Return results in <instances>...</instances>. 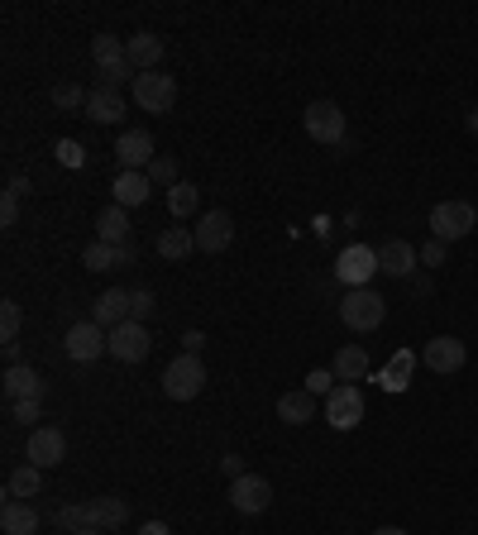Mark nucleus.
<instances>
[{"instance_id":"f257e3e1","label":"nucleus","mask_w":478,"mask_h":535,"mask_svg":"<svg viewBox=\"0 0 478 535\" xmlns=\"http://www.w3.org/2000/svg\"><path fill=\"white\" fill-rule=\"evenodd\" d=\"M130 521V502L125 497H91V502H77V507H63L58 512V526L63 531H87V526H96V531H120Z\"/></svg>"},{"instance_id":"f03ea898","label":"nucleus","mask_w":478,"mask_h":535,"mask_svg":"<svg viewBox=\"0 0 478 535\" xmlns=\"http://www.w3.org/2000/svg\"><path fill=\"white\" fill-rule=\"evenodd\" d=\"M340 321H345V330H354V335H369V330H378V325L388 321V301L378 297L373 287H354V292H345V301H340Z\"/></svg>"},{"instance_id":"7ed1b4c3","label":"nucleus","mask_w":478,"mask_h":535,"mask_svg":"<svg viewBox=\"0 0 478 535\" xmlns=\"http://www.w3.org/2000/svg\"><path fill=\"white\" fill-rule=\"evenodd\" d=\"M91 63L101 72V86H115V91H120V82L134 86V77H139L130 67L125 39H115V34H96V39H91Z\"/></svg>"},{"instance_id":"20e7f679","label":"nucleus","mask_w":478,"mask_h":535,"mask_svg":"<svg viewBox=\"0 0 478 535\" xmlns=\"http://www.w3.org/2000/svg\"><path fill=\"white\" fill-rule=\"evenodd\" d=\"M130 101L144 115H168L177 106V77H168V72H139L130 86Z\"/></svg>"},{"instance_id":"39448f33","label":"nucleus","mask_w":478,"mask_h":535,"mask_svg":"<svg viewBox=\"0 0 478 535\" xmlns=\"http://www.w3.org/2000/svg\"><path fill=\"white\" fill-rule=\"evenodd\" d=\"M474 225H478V206H469V201H440V206H431V239H440V244L469 239Z\"/></svg>"},{"instance_id":"423d86ee","label":"nucleus","mask_w":478,"mask_h":535,"mask_svg":"<svg viewBox=\"0 0 478 535\" xmlns=\"http://www.w3.org/2000/svg\"><path fill=\"white\" fill-rule=\"evenodd\" d=\"M201 387H206V364L196 354H177L173 364L163 368V397L192 402V397H201Z\"/></svg>"},{"instance_id":"0eeeda50","label":"nucleus","mask_w":478,"mask_h":535,"mask_svg":"<svg viewBox=\"0 0 478 535\" xmlns=\"http://www.w3.org/2000/svg\"><path fill=\"white\" fill-rule=\"evenodd\" d=\"M302 129L316 144L340 149V144H345V110L335 106V101H311V106L302 110Z\"/></svg>"},{"instance_id":"6e6552de","label":"nucleus","mask_w":478,"mask_h":535,"mask_svg":"<svg viewBox=\"0 0 478 535\" xmlns=\"http://www.w3.org/2000/svg\"><path fill=\"white\" fill-rule=\"evenodd\" d=\"M373 273H378V249L373 244H345L340 258H335V278L345 282L349 292L354 287H373Z\"/></svg>"},{"instance_id":"1a4fd4ad","label":"nucleus","mask_w":478,"mask_h":535,"mask_svg":"<svg viewBox=\"0 0 478 535\" xmlns=\"http://www.w3.org/2000/svg\"><path fill=\"white\" fill-rule=\"evenodd\" d=\"M110 354V330H101L96 321L67 325V359L72 364H96Z\"/></svg>"},{"instance_id":"9d476101","label":"nucleus","mask_w":478,"mask_h":535,"mask_svg":"<svg viewBox=\"0 0 478 535\" xmlns=\"http://www.w3.org/2000/svg\"><path fill=\"white\" fill-rule=\"evenodd\" d=\"M67 459V435L58 426H34L29 440H24V464L34 469H58Z\"/></svg>"},{"instance_id":"9b49d317","label":"nucleus","mask_w":478,"mask_h":535,"mask_svg":"<svg viewBox=\"0 0 478 535\" xmlns=\"http://www.w3.org/2000/svg\"><path fill=\"white\" fill-rule=\"evenodd\" d=\"M149 349H153V340H149V330H144V321H125L110 330V359H115V364H144Z\"/></svg>"},{"instance_id":"f8f14e48","label":"nucleus","mask_w":478,"mask_h":535,"mask_svg":"<svg viewBox=\"0 0 478 535\" xmlns=\"http://www.w3.org/2000/svg\"><path fill=\"white\" fill-rule=\"evenodd\" d=\"M326 421L335 430H354L364 421V392H359V383H335V392L326 397Z\"/></svg>"},{"instance_id":"ddd939ff","label":"nucleus","mask_w":478,"mask_h":535,"mask_svg":"<svg viewBox=\"0 0 478 535\" xmlns=\"http://www.w3.org/2000/svg\"><path fill=\"white\" fill-rule=\"evenodd\" d=\"M230 507H235L239 516H259L273 507V483L268 478H259V473H244V478H235L230 483Z\"/></svg>"},{"instance_id":"4468645a","label":"nucleus","mask_w":478,"mask_h":535,"mask_svg":"<svg viewBox=\"0 0 478 535\" xmlns=\"http://www.w3.org/2000/svg\"><path fill=\"white\" fill-rule=\"evenodd\" d=\"M196 254H220V249H230V239H235V215L230 211H206L196 220Z\"/></svg>"},{"instance_id":"2eb2a0df","label":"nucleus","mask_w":478,"mask_h":535,"mask_svg":"<svg viewBox=\"0 0 478 535\" xmlns=\"http://www.w3.org/2000/svg\"><path fill=\"white\" fill-rule=\"evenodd\" d=\"M421 364L445 378V373H459V368L469 364V349H464V340H455V335H435V340H426V349H421Z\"/></svg>"},{"instance_id":"dca6fc26","label":"nucleus","mask_w":478,"mask_h":535,"mask_svg":"<svg viewBox=\"0 0 478 535\" xmlns=\"http://www.w3.org/2000/svg\"><path fill=\"white\" fill-rule=\"evenodd\" d=\"M115 163H120V172H149V163H153L149 129H125V134L115 139Z\"/></svg>"},{"instance_id":"f3484780","label":"nucleus","mask_w":478,"mask_h":535,"mask_svg":"<svg viewBox=\"0 0 478 535\" xmlns=\"http://www.w3.org/2000/svg\"><path fill=\"white\" fill-rule=\"evenodd\" d=\"M91 321L101 325V330H115V325L134 321V292H125V287H106L101 297L91 301Z\"/></svg>"},{"instance_id":"a211bd4d","label":"nucleus","mask_w":478,"mask_h":535,"mask_svg":"<svg viewBox=\"0 0 478 535\" xmlns=\"http://www.w3.org/2000/svg\"><path fill=\"white\" fill-rule=\"evenodd\" d=\"M125 106H130V101H125L115 86H101V82H96V86H91L87 110H82V115H87L91 125H120V120H125Z\"/></svg>"},{"instance_id":"6ab92c4d","label":"nucleus","mask_w":478,"mask_h":535,"mask_svg":"<svg viewBox=\"0 0 478 535\" xmlns=\"http://www.w3.org/2000/svg\"><path fill=\"white\" fill-rule=\"evenodd\" d=\"M416 263H421V249L407 244V239H388V244H378V273H388V278H412Z\"/></svg>"},{"instance_id":"aec40b11","label":"nucleus","mask_w":478,"mask_h":535,"mask_svg":"<svg viewBox=\"0 0 478 535\" xmlns=\"http://www.w3.org/2000/svg\"><path fill=\"white\" fill-rule=\"evenodd\" d=\"M0 392H5V402H29V397H44V378L29 364H10L0 378Z\"/></svg>"},{"instance_id":"412c9836","label":"nucleus","mask_w":478,"mask_h":535,"mask_svg":"<svg viewBox=\"0 0 478 535\" xmlns=\"http://www.w3.org/2000/svg\"><path fill=\"white\" fill-rule=\"evenodd\" d=\"M340 383H364L373 373V359L364 344H345V349H335V368H330Z\"/></svg>"},{"instance_id":"4be33fe9","label":"nucleus","mask_w":478,"mask_h":535,"mask_svg":"<svg viewBox=\"0 0 478 535\" xmlns=\"http://www.w3.org/2000/svg\"><path fill=\"white\" fill-rule=\"evenodd\" d=\"M125 53H130L134 72H158V63H163V39L149 34V29H139L134 39H125Z\"/></svg>"},{"instance_id":"5701e85b","label":"nucleus","mask_w":478,"mask_h":535,"mask_svg":"<svg viewBox=\"0 0 478 535\" xmlns=\"http://www.w3.org/2000/svg\"><path fill=\"white\" fill-rule=\"evenodd\" d=\"M153 192L149 172H120L115 177V187H110V196H115V206H125V211H134V206H144Z\"/></svg>"},{"instance_id":"b1692460","label":"nucleus","mask_w":478,"mask_h":535,"mask_svg":"<svg viewBox=\"0 0 478 535\" xmlns=\"http://www.w3.org/2000/svg\"><path fill=\"white\" fill-rule=\"evenodd\" d=\"M96 239H101V244H110V249L130 244V215H125V206H115V201H110L106 211L96 215Z\"/></svg>"},{"instance_id":"393cba45","label":"nucleus","mask_w":478,"mask_h":535,"mask_svg":"<svg viewBox=\"0 0 478 535\" xmlns=\"http://www.w3.org/2000/svg\"><path fill=\"white\" fill-rule=\"evenodd\" d=\"M0 531L5 535H34L39 531V512H34L29 502H15V497H10V502L0 507Z\"/></svg>"},{"instance_id":"a878e982","label":"nucleus","mask_w":478,"mask_h":535,"mask_svg":"<svg viewBox=\"0 0 478 535\" xmlns=\"http://www.w3.org/2000/svg\"><path fill=\"white\" fill-rule=\"evenodd\" d=\"M278 421H287V426H306V421H316V397L311 392H283L278 397Z\"/></svg>"},{"instance_id":"bb28decb","label":"nucleus","mask_w":478,"mask_h":535,"mask_svg":"<svg viewBox=\"0 0 478 535\" xmlns=\"http://www.w3.org/2000/svg\"><path fill=\"white\" fill-rule=\"evenodd\" d=\"M39 488H44V469H34V464H20V469H10V478H5V493L15 497V502L39 497Z\"/></svg>"},{"instance_id":"cd10ccee","label":"nucleus","mask_w":478,"mask_h":535,"mask_svg":"<svg viewBox=\"0 0 478 535\" xmlns=\"http://www.w3.org/2000/svg\"><path fill=\"white\" fill-rule=\"evenodd\" d=\"M192 254H196V235H192V230L173 225V230H163V235H158V258L182 263V258H192Z\"/></svg>"},{"instance_id":"c85d7f7f","label":"nucleus","mask_w":478,"mask_h":535,"mask_svg":"<svg viewBox=\"0 0 478 535\" xmlns=\"http://www.w3.org/2000/svg\"><path fill=\"white\" fill-rule=\"evenodd\" d=\"M196 206H201V192H196L192 182H177V187H168V211L177 215V225H182L187 215H196Z\"/></svg>"},{"instance_id":"c756f323","label":"nucleus","mask_w":478,"mask_h":535,"mask_svg":"<svg viewBox=\"0 0 478 535\" xmlns=\"http://www.w3.org/2000/svg\"><path fill=\"white\" fill-rule=\"evenodd\" d=\"M24 192H29V177H10V187H5V196H0V225H5V230L20 220V196Z\"/></svg>"},{"instance_id":"7c9ffc66","label":"nucleus","mask_w":478,"mask_h":535,"mask_svg":"<svg viewBox=\"0 0 478 535\" xmlns=\"http://www.w3.org/2000/svg\"><path fill=\"white\" fill-rule=\"evenodd\" d=\"M20 325H24V311L20 301H0V344H20Z\"/></svg>"},{"instance_id":"2f4dec72","label":"nucleus","mask_w":478,"mask_h":535,"mask_svg":"<svg viewBox=\"0 0 478 535\" xmlns=\"http://www.w3.org/2000/svg\"><path fill=\"white\" fill-rule=\"evenodd\" d=\"M82 268H87V273H106V268H120V254H115L110 244H101V239H96V244H87V249H82Z\"/></svg>"},{"instance_id":"473e14b6","label":"nucleus","mask_w":478,"mask_h":535,"mask_svg":"<svg viewBox=\"0 0 478 535\" xmlns=\"http://www.w3.org/2000/svg\"><path fill=\"white\" fill-rule=\"evenodd\" d=\"M87 96H91V91H82L77 82L53 86V106H58V110H87Z\"/></svg>"},{"instance_id":"72a5a7b5","label":"nucleus","mask_w":478,"mask_h":535,"mask_svg":"<svg viewBox=\"0 0 478 535\" xmlns=\"http://www.w3.org/2000/svg\"><path fill=\"white\" fill-rule=\"evenodd\" d=\"M335 383H340V378H335L330 368H311V373H306V392H311V397H330Z\"/></svg>"},{"instance_id":"f704fd0d","label":"nucleus","mask_w":478,"mask_h":535,"mask_svg":"<svg viewBox=\"0 0 478 535\" xmlns=\"http://www.w3.org/2000/svg\"><path fill=\"white\" fill-rule=\"evenodd\" d=\"M149 182L177 187V163H173V158H153V163H149Z\"/></svg>"},{"instance_id":"c9c22d12","label":"nucleus","mask_w":478,"mask_h":535,"mask_svg":"<svg viewBox=\"0 0 478 535\" xmlns=\"http://www.w3.org/2000/svg\"><path fill=\"white\" fill-rule=\"evenodd\" d=\"M412 368H416V354L412 349H397V354H392V364H388V373L392 378H402V383H412Z\"/></svg>"},{"instance_id":"e433bc0d","label":"nucleus","mask_w":478,"mask_h":535,"mask_svg":"<svg viewBox=\"0 0 478 535\" xmlns=\"http://www.w3.org/2000/svg\"><path fill=\"white\" fill-rule=\"evenodd\" d=\"M39 402H44V397H29V402H10V416H15V421H24V426H29V421H39Z\"/></svg>"},{"instance_id":"4c0bfd02","label":"nucleus","mask_w":478,"mask_h":535,"mask_svg":"<svg viewBox=\"0 0 478 535\" xmlns=\"http://www.w3.org/2000/svg\"><path fill=\"white\" fill-rule=\"evenodd\" d=\"M58 163H67V168H82V144H77V139H63V144H58Z\"/></svg>"},{"instance_id":"58836bf2","label":"nucleus","mask_w":478,"mask_h":535,"mask_svg":"<svg viewBox=\"0 0 478 535\" xmlns=\"http://www.w3.org/2000/svg\"><path fill=\"white\" fill-rule=\"evenodd\" d=\"M149 316H153V292L139 287V292H134V321H149Z\"/></svg>"},{"instance_id":"ea45409f","label":"nucleus","mask_w":478,"mask_h":535,"mask_svg":"<svg viewBox=\"0 0 478 535\" xmlns=\"http://www.w3.org/2000/svg\"><path fill=\"white\" fill-rule=\"evenodd\" d=\"M421 263H426V268H440V263H445V244H440V239L421 244Z\"/></svg>"},{"instance_id":"a19ab883","label":"nucleus","mask_w":478,"mask_h":535,"mask_svg":"<svg viewBox=\"0 0 478 535\" xmlns=\"http://www.w3.org/2000/svg\"><path fill=\"white\" fill-rule=\"evenodd\" d=\"M220 473H225V478H230V483H235V478H244V459H239V454H225V459H220Z\"/></svg>"},{"instance_id":"79ce46f5","label":"nucleus","mask_w":478,"mask_h":535,"mask_svg":"<svg viewBox=\"0 0 478 535\" xmlns=\"http://www.w3.org/2000/svg\"><path fill=\"white\" fill-rule=\"evenodd\" d=\"M182 349H187V354H201V349H206V335H201V330H187V335H182Z\"/></svg>"},{"instance_id":"37998d69","label":"nucleus","mask_w":478,"mask_h":535,"mask_svg":"<svg viewBox=\"0 0 478 535\" xmlns=\"http://www.w3.org/2000/svg\"><path fill=\"white\" fill-rule=\"evenodd\" d=\"M378 383H383V392H407V383H402V378H392L388 368L378 373Z\"/></svg>"},{"instance_id":"c03bdc74","label":"nucleus","mask_w":478,"mask_h":535,"mask_svg":"<svg viewBox=\"0 0 478 535\" xmlns=\"http://www.w3.org/2000/svg\"><path fill=\"white\" fill-rule=\"evenodd\" d=\"M115 254H120V268H134V258H139V249H134V239H130V244H120Z\"/></svg>"},{"instance_id":"a18cd8bd","label":"nucleus","mask_w":478,"mask_h":535,"mask_svg":"<svg viewBox=\"0 0 478 535\" xmlns=\"http://www.w3.org/2000/svg\"><path fill=\"white\" fill-rule=\"evenodd\" d=\"M139 535H173V531H168V521H144V531Z\"/></svg>"},{"instance_id":"49530a36","label":"nucleus","mask_w":478,"mask_h":535,"mask_svg":"<svg viewBox=\"0 0 478 535\" xmlns=\"http://www.w3.org/2000/svg\"><path fill=\"white\" fill-rule=\"evenodd\" d=\"M373 535H407V531H402V526H378Z\"/></svg>"},{"instance_id":"de8ad7c7","label":"nucleus","mask_w":478,"mask_h":535,"mask_svg":"<svg viewBox=\"0 0 478 535\" xmlns=\"http://www.w3.org/2000/svg\"><path fill=\"white\" fill-rule=\"evenodd\" d=\"M464 125H469V134H478V110H469V120H464Z\"/></svg>"},{"instance_id":"09e8293b","label":"nucleus","mask_w":478,"mask_h":535,"mask_svg":"<svg viewBox=\"0 0 478 535\" xmlns=\"http://www.w3.org/2000/svg\"><path fill=\"white\" fill-rule=\"evenodd\" d=\"M67 535H110V531H96V526H87V531H67Z\"/></svg>"}]
</instances>
